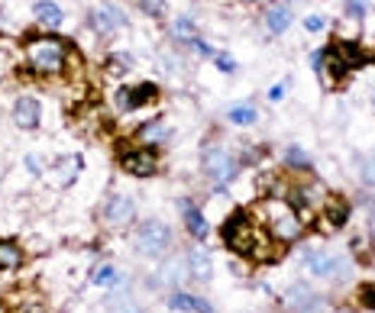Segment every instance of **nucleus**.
<instances>
[{"mask_svg":"<svg viewBox=\"0 0 375 313\" xmlns=\"http://www.w3.org/2000/svg\"><path fill=\"white\" fill-rule=\"evenodd\" d=\"M23 262H26V255L16 239H0V271H16Z\"/></svg>","mask_w":375,"mask_h":313,"instance_id":"obj_22","label":"nucleus"},{"mask_svg":"<svg viewBox=\"0 0 375 313\" xmlns=\"http://www.w3.org/2000/svg\"><path fill=\"white\" fill-rule=\"evenodd\" d=\"M23 65L30 75L36 78H61L69 71V61H71V49L65 39L52 36V32H42V36H30L23 42Z\"/></svg>","mask_w":375,"mask_h":313,"instance_id":"obj_2","label":"nucleus"},{"mask_svg":"<svg viewBox=\"0 0 375 313\" xmlns=\"http://www.w3.org/2000/svg\"><path fill=\"white\" fill-rule=\"evenodd\" d=\"M133 245H136V252L143 255V259L159 262L175 249V229H172L165 220H159V216H149V220L136 223Z\"/></svg>","mask_w":375,"mask_h":313,"instance_id":"obj_4","label":"nucleus"},{"mask_svg":"<svg viewBox=\"0 0 375 313\" xmlns=\"http://www.w3.org/2000/svg\"><path fill=\"white\" fill-rule=\"evenodd\" d=\"M359 307L362 310H375V284H362L359 288Z\"/></svg>","mask_w":375,"mask_h":313,"instance_id":"obj_34","label":"nucleus"},{"mask_svg":"<svg viewBox=\"0 0 375 313\" xmlns=\"http://www.w3.org/2000/svg\"><path fill=\"white\" fill-rule=\"evenodd\" d=\"M321 223L327 229H343L346 223L352 220V204L343 197V194H327V200L321 204Z\"/></svg>","mask_w":375,"mask_h":313,"instance_id":"obj_16","label":"nucleus"},{"mask_svg":"<svg viewBox=\"0 0 375 313\" xmlns=\"http://www.w3.org/2000/svg\"><path fill=\"white\" fill-rule=\"evenodd\" d=\"M91 281L97 284V288H117V284H120V271H117L114 262H104V265L91 275Z\"/></svg>","mask_w":375,"mask_h":313,"instance_id":"obj_28","label":"nucleus"},{"mask_svg":"<svg viewBox=\"0 0 375 313\" xmlns=\"http://www.w3.org/2000/svg\"><path fill=\"white\" fill-rule=\"evenodd\" d=\"M220 243L227 245L233 255H239V259H246V262H256V265L278 255V249H275L278 243L268 236L266 226H262L249 210H233V214L223 216Z\"/></svg>","mask_w":375,"mask_h":313,"instance_id":"obj_1","label":"nucleus"},{"mask_svg":"<svg viewBox=\"0 0 375 313\" xmlns=\"http://www.w3.org/2000/svg\"><path fill=\"white\" fill-rule=\"evenodd\" d=\"M159 100V87L153 81H136V85H126L114 94V104L120 113H133V110H143V107H153Z\"/></svg>","mask_w":375,"mask_h":313,"instance_id":"obj_11","label":"nucleus"},{"mask_svg":"<svg viewBox=\"0 0 375 313\" xmlns=\"http://www.w3.org/2000/svg\"><path fill=\"white\" fill-rule=\"evenodd\" d=\"M201 171H204L207 181L214 184V191H227L239 178V171H243V161H239L227 145L210 142L204 152H201Z\"/></svg>","mask_w":375,"mask_h":313,"instance_id":"obj_5","label":"nucleus"},{"mask_svg":"<svg viewBox=\"0 0 375 313\" xmlns=\"http://www.w3.org/2000/svg\"><path fill=\"white\" fill-rule=\"evenodd\" d=\"M130 16L120 10V4H100L91 10V30L97 36H117L120 30H126Z\"/></svg>","mask_w":375,"mask_h":313,"instance_id":"obj_13","label":"nucleus"},{"mask_svg":"<svg viewBox=\"0 0 375 313\" xmlns=\"http://www.w3.org/2000/svg\"><path fill=\"white\" fill-rule=\"evenodd\" d=\"M285 168L298 171V175H311V171H314V159H311L301 145H288V149H285Z\"/></svg>","mask_w":375,"mask_h":313,"instance_id":"obj_24","label":"nucleus"},{"mask_svg":"<svg viewBox=\"0 0 375 313\" xmlns=\"http://www.w3.org/2000/svg\"><path fill=\"white\" fill-rule=\"evenodd\" d=\"M169 36L175 39V42H181V46H188V42L198 36V23H194L191 16H184V13H181V16H175V20H172Z\"/></svg>","mask_w":375,"mask_h":313,"instance_id":"obj_25","label":"nucleus"},{"mask_svg":"<svg viewBox=\"0 0 375 313\" xmlns=\"http://www.w3.org/2000/svg\"><path fill=\"white\" fill-rule=\"evenodd\" d=\"M227 120H230L233 126H256V123H259V110H256L253 104H230V107H227Z\"/></svg>","mask_w":375,"mask_h":313,"instance_id":"obj_26","label":"nucleus"},{"mask_svg":"<svg viewBox=\"0 0 375 313\" xmlns=\"http://www.w3.org/2000/svg\"><path fill=\"white\" fill-rule=\"evenodd\" d=\"M10 116H13V126H16V130L32 133L39 123H42V100L32 97V94H23V97L13 100V110H10Z\"/></svg>","mask_w":375,"mask_h":313,"instance_id":"obj_14","label":"nucleus"},{"mask_svg":"<svg viewBox=\"0 0 375 313\" xmlns=\"http://www.w3.org/2000/svg\"><path fill=\"white\" fill-rule=\"evenodd\" d=\"M210 61H214V68H217V71H223V75H233V71L239 68L237 59H233L230 52H214V59H210Z\"/></svg>","mask_w":375,"mask_h":313,"instance_id":"obj_31","label":"nucleus"},{"mask_svg":"<svg viewBox=\"0 0 375 313\" xmlns=\"http://www.w3.org/2000/svg\"><path fill=\"white\" fill-rule=\"evenodd\" d=\"M165 307H169L172 313H214V307H210V300L198 297V294H191V290H172L169 297H165Z\"/></svg>","mask_w":375,"mask_h":313,"instance_id":"obj_18","label":"nucleus"},{"mask_svg":"<svg viewBox=\"0 0 375 313\" xmlns=\"http://www.w3.org/2000/svg\"><path fill=\"white\" fill-rule=\"evenodd\" d=\"M372 239L369 236H352V243H350V252H352V259L359 262V265H369L372 262Z\"/></svg>","mask_w":375,"mask_h":313,"instance_id":"obj_29","label":"nucleus"},{"mask_svg":"<svg viewBox=\"0 0 375 313\" xmlns=\"http://www.w3.org/2000/svg\"><path fill=\"white\" fill-rule=\"evenodd\" d=\"M0 85H4V78H0Z\"/></svg>","mask_w":375,"mask_h":313,"instance_id":"obj_41","label":"nucleus"},{"mask_svg":"<svg viewBox=\"0 0 375 313\" xmlns=\"http://www.w3.org/2000/svg\"><path fill=\"white\" fill-rule=\"evenodd\" d=\"M362 184H366V188H375V155H369L366 165H362Z\"/></svg>","mask_w":375,"mask_h":313,"instance_id":"obj_36","label":"nucleus"},{"mask_svg":"<svg viewBox=\"0 0 375 313\" xmlns=\"http://www.w3.org/2000/svg\"><path fill=\"white\" fill-rule=\"evenodd\" d=\"M184 265H188V275L198 284H210L214 278V255L204 249V243H194L188 252H184Z\"/></svg>","mask_w":375,"mask_h":313,"instance_id":"obj_17","label":"nucleus"},{"mask_svg":"<svg viewBox=\"0 0 375 313\" xmlns=\"http://www.w3.org/2000/svg\"><path fill=\"white\" fill-rule=\"evenodd\" d=\"M343 13L350 16L352 23H362L369 16V0H343Z\"/></svg>","mask_w":375,"mask_h":313,"instance_id":"obj_30","label":"nucleus"},{"mask_svg":"<svg viewBox=\"0 0 375 313\" xmlns=\"http://www.w3.org/2000/svg\"><path fill=\"white\" fill-rule=\"evenodd\" d=\"M369 239L375 243V210H372V216H369Z\"/></svg>","mask_w":375,"mask_h":313,"instance_id":"obj_38","label":"nucleus"},{"mask_svg":"<svg viewBox=\"0 0 375 313\" xmlns=\"http://www.w3.org/2000/svg\"><path fill=\"white\" fill-rule=\"evenodd\" d=\"M178 210H181L184 229L194 243H207L210 239V220L204 216V207L194 204V200H178Z\"/></svg>","mask_w":375,"mask_h":313,"instance_id":"obj_15","label":"nucleus"},{"mask_svg":"<svg viewBox=\"0 0 375 313\" xmlns=\"http://www.w3.org/2000/svg\"><path fill=\"white\" fill-rule=\"evenodd\" d=\"M330 313H356L352 307H337V310H330Z\"/></svg>","mask_w":375,"mask_h":313,"instance_id":"obj_39","label":"nucleus"},{"mask_svg":"<svg viewBox=\"0 0 375 313\" xmlns=\"http://www.w3.org/2000/svg\"><path fill=\"white\" fill-rule=\"evenodd\" d=\"M333 49H337V55L343 59V65L350 71L362 68V65H369V61H375V55L369 52L362 42H356V39H343V42H333Z\"/></svg>","mask_w":375,"mask_h":313,"instance_id":"obj_20","label":"nucleus"},{"mask_svg":"<svg viewBox=\"0 0 375 313\" xmlns=\"http://www.w3.org/2000/svg\"><path fill=\"white\" fill-rule=\"evenodd\" d=\"M291 20H294V10L285 4V0H272L266 7V13H262V23H266V30L272 32V36H282V32L291 30Z\"/></svg>","mask_w":375,"mask_h":313,"instance_id":"obj_19","label":"nucleus"},{"mask_svg":"<svg viewBox=\"0 0 375 313\" xmlns=\"http://www.w3.org/2000/svg\"><path fill=\"white\" fill-rule=\"evenodd\" d=\"M32 20H36L42 30H59L61 20H65V10H61L55 0H32Z\"/></svg>","mask_w":375,"mask_h":313,"instance_id":"obj_21","label":"nucleus"},{"mask_svg":"<svg viewBox=\"0 0 375 313\" xmlns=\"http://www.w3.org/2000/svg\"><path fill=\"white\" fill-rule=\"evenodd\" d=\"M133 220H136V200L130 194H110L100 204V223L107 229H126Z\"/></svg>","mask_w":375,"mask_h":313,"instance_id":"obj_10","label":"nucleus"},{"mask_svg":"<svg viewBox=\"0 0 375 313\" xmlns=\"http://www.w3.org/2000/svg\"><path fill=\"white\" fill-rule=\"evenodd\" d=\"M23 168L30 171V175H36V178H42L46 175V161H42V155H36V152H30L23 159Z\"/></svg>","mask_w":375,"mask_h":313,"instance_id":"obj_32","label":"nucleus"},{"mask_svg":"<svg viewBox=\"0 0 375 313\" xmlns=\"http://www.w3.org/2000/svg\"><path fill=\"white\" fill-rule=\"evenodd\" d=\"M78 171H81V159H78V155H69V159H59V161H55V178H59V188H69V184H75Z\"/></svg>","mask_w":375,"mask_h":313,"instance_id":"obj_27","label":"nucleus"},{"mask_svg":"<svg viewBox=\"0 0 375 313\" xmlns=\"http://www.w3.org/2000/svg\"><path fill=\"white\" fill-rule=\"evenodd\" d=\"M323 30H327V20H323L321 13L304 16V32H314V36H317V32H323Z\"/></svg>","mask_w":375,"mask_h":313,"instance_id":"obj_35","label":"nucleus"},{"mask_svg":"<svg viewBox=\"0 0 375 313\" xmlns=\"http://www.w3.org/2000/svg\"><path fill=\"white\" fill-rule=\"evenodd\" d=\"M346 262L350 259H343L340 252H330V249H307L304 252L307 275L321 278V281H327V278H346V271H350Z\"/></svg>","mask_w":375,"mask_h":313,"instance_id":"obj_9","label":"nucleus"},{"mask_svg":"<svg viewBox=\"0 0 375 313\" xmlns=\"http://www.w3.org/2000/svg\"><path fill=\"white\" fill-rule=\"evenodd\" d=\"M253 216L266 226V233L275 239L278 245L298 243V239L304 236V226H307L304 216L294 210V204H291L288 197H266Z\"/></svg>","mask_w":375,"mask_h":313,"instance_id":"obj_3","label":"nucleus"},{"mask_svg":"<svg viewBox=\"0 0 375 313\" xmlns=\"http://www.w3.org/2000/svg\"><path fill=\"white\" fill-rule=\"evenodd\" d=\"M136 142H143V145H159V142H169V126L162 120H149V123H143L136 130Z\"/></svg>","mask_w":375,"mask_h":313,"instance_id":"obj_23","label":"nucleus"},{"mask_svg":"<svg viewBox=\"0 0 375 313\" xmlns=\"http://www.w3.org/2000/svg\"><path fill=\"white\" fill-rule=\"evenodd\" d=\"M288 85H291V78H282L275 87H268V100H272V104H278V100L285 97V91H288Z\"/></svg>","mask_w":375,"mask_h":313,"instance_id":"obj_37","label":"nucleus"},{"mask_svg":"<svg viewBox=\"0 0 375 313\" xmlns=\"http://www.w3.org/2000/svg\"><path fill=\"white\" fill-rule=\"evenodd\" d=\"M117 165L130 178H153L159 175V152L153 145H143V142H126L117 149Z\"/></svg>","mask_w":375,"mask_h":313,"instance_id":"obj_6","label":"nucleus"},{"mask_svg":"<svg viewBox=\"0 0 375 313\" xmlns=\"http://www.w3.org/2000/svg\"><path fill=\"white\" fill-rule=\"evenodd\" d=\"M282 304L288 313H330V300L317 294L307 281L288 284V290L282 294Z\"/></svg>","mask_w":375,"mask_h":313,"instance_id":"obj_8","label":"nucleus"},{"mask_svg":"<svg viewBox=\"0 0 375 313\" xmlns=\"http://www.w3.org/2000/svg\"><path fill=\"white\" fill-rule=\"evenodd\" d=\"M184 49H188V52H198L201 59H214V52H217V49H214V46H207V42H204V39H201V36H194V39H191V42H188V46H184Z\"/></svg>","mask_w":375,"mask_h":313,"instance_id":"obj_33","label":"nucleus"},{"mask_svg":"<svg viewBox=\"0 0 375 313\" xmlns=\"http://www.w3.org/2000/svg\"><path fill=\"white\" fill-rule=\"evenodd\" d=\"M188 281H191V275H188L184 255H165V259H159L155 275L149 278V284H162V288H172V290H181Z\"/></svg>","mask_w":375,"mask_h":313,"instance_id":"obj_12","label":"nucleus"},{"mask_svg":"<svg viewBox=\"0 0 375 313\" xmlns=\"http://www.w3.org/2000/svg\"><path fill=\"white\" fill-rule=\"evenodd\" d=\"M311 68L317 71V78H321V85L327 87V91L340 87L346 78H350V68H346L343 59L337 55L333 42H327V46H321V49H314V52H311Z\"/></svg>","mask_w":375,"mask_h":313,"instance_id":"obj_7","label":"nucleus"},{"mask_svg":"<svg viewBox=\"0 0 375 313\" xmlns=\"http://www.w3.org/2000/svg\"><path fill=\"white\" fill-rule=\"evenodd\" d=\"M249 4H256V0H249ZM268 4H272V0H268Z\"/></svg>","mask_w":375,"mask_h":313,"instance_id":"obj_40","label":"nucleus"}]
</instances>
